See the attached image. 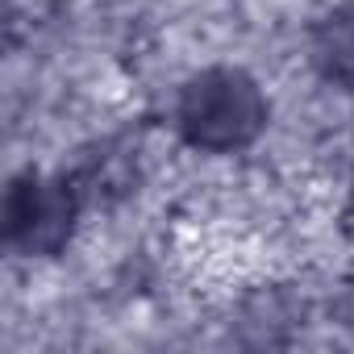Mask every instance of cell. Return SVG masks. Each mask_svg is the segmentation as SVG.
<instances>
[{"label": "cell", "mask_w": 354, "mask_h": 354, "mask_svg": "<svg viewBox=\"0 0 354 354\" xmlns=\"http://www.w3.org/2000/svg\"><path fill=\"white\" fill-rule=\"evenodd\" d=\"M313 63L321 67L325 80L354 92V5L333 9L313 30Z\"/></svg>", "instance_id": "3"}, {"label": "cell", "mask_w": 354, "mask_h": 354, "mask_svg": "<svg viewBox=\"0 0 354 354\" xmlns=\"http://www.w3.org/2000/svg\"><path fill=\"white\" fill-rule=\"evenodd\" d=\"M75 225V188L67 180L21 175L5 196V238L21 254H59Z\"/></svg>", "instance_id": "2"}, {"label": "cell", "mask_w": 354, "mask_h": 354, "mask_svg": "<svg viewBox=\"0 0 354 354\" xmlns=\"http://www.w3.org/2000/svg\"><path fill=\"white\" fill-rule=\"evenodd\" d=\"M267 125V100L259 84L238 67L201 71L180 96V133L209 154L250 146Z\"/></svg>", "instance_id": "1"}]
</instances>
